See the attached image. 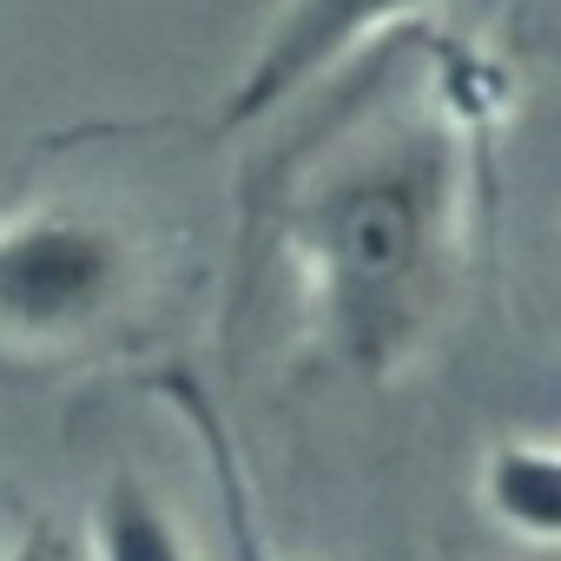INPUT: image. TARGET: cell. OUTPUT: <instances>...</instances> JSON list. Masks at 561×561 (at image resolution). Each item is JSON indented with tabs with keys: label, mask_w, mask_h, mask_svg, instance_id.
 <instances>
[{
	"label": "cell",
	"mask_w": 561,
	"mask_h": 561,
	"mask_svg": "<svg viewBox=\"0 0 561 561\" xmlns=\"http://www.w3.org/2000/svg\"><path fill=\"white\" fill-rule=\"evenodd\" d=\"M80 561H198L185 522L165 502V489L126 449H106L100 469H93Z\"/></svg>",
	"instance_id": "277c9868"
},
{
	"label": "cell",
	"mask_w": 561,
	"mask_h": 561,
	"mask_svg": "<svg viewBox=\"0 0 561 561\" xmlns=\"http://www.w3.org/2000/svg\"><path fill=\"white\" fill-rule=\"evenodd\" d=\"M47 159L54 179L0 211V383L21 390L159 351L211 271L179 198V126L73 133Z\"/></svg>",
	"instance_id": "6da1fadb"
},
{
	"label": "cell",
	"mask_w": 561,
	"mask_h": 561,
	"mask_svg": "<svg viewBox=\"0 0 561 561\" xmlns=\"http://www.w3.org/2000/svg\"><path fill=\"white\" fill-rule=\"evenodd\" d=\"M0 561H80V535L60 515H21V535L0 548Z\"/></svg>",
	"instance_id": "5b68a950"
},
{
	"label": "cell",
	"mask_w": 561,
	"mask_h": 561,
	"mask_svg": "<svg viewBox=\"0 0 561 561\" xmlns=\"http://www.w3.org/2000/svg\"><path fill=\"white\" fill-rule=\"evenodd\" d=\"M449 0H277L244 73L231 80L225 106L211 113V139H238L277 106L311 93L324 73H337L370 41H416L423 21H436Z\"/></svg>",
	"instance_id": "3957f363"
},
{
	"label": "cell",
	"mask_w": 561,
	"mask_h": 561,
	"mask_svg": "<svg viewBox=\"0 0 561 561\" xmlns=\"http://www.w3.org/2000/svg\"><path fill=\"white\" fill-rule=\"evenodd\" d=\"M277 238L305 264L324 351L383 383L430 344L456 277L462 133L357 87L324 146L277 185Z\"/></svg>",
	"instance_id": "7a4b0ae2"
}]
</instances>
